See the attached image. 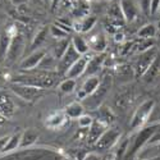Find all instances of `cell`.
<instances>
[{
    "instance_id": "37",
    "label": "cell",
    "mask_w": 160,
    "mask_h": 160,
    "mask_svg": "<svg viewBox=\"0 0 160 160\" xmlns=\"http://www.w3.org/2000/svg\"><path fill=\"white\" fill-rule=\"evenodd\" d=\"M160 12V0H151L150 2V16H155Z\"/></svg>"
},
{
    "instance_id": "18",
    "label": "cell",
    "mask_w": 160,
    "mask_h": 160,
    "mask_svg": "<svg viewBox=\"0 0 160 160\" xmlns=\"http://www.w3.org/2000/svg\"><path fill=\"white\" fill-rule=\"evenodd\" d=\"M88 46L92 51H95L96 54H102V52L108 48V41L106 37L102 33H96L94 36H91L88 40Z\"/></svg>"
},
{
    "instance_id": "35",
    "label": "cell",
    "mask_w": 160,
    "mask_h": 160,
    "mask_svg": "<svg viewBox=\"0 0 160 160\" xmlns=\"http://www.w3.org/2000/svg\"><path fill=\"white\" fill-rule=\"evenodd\" d=\"M77 121H78V127L81 128V129H88L92 126V123H94L95 119L92 118V115L83 114L82 117H79Z\"/></svg>"
},
{
    "instance_id": "24",
    "label": "cell",
    "mask_w": 160,
    "mask_h": 160,
    "mask_svg": "<svg viewBox=\"0 0 160 160\" xmlns=\"http://www.w3.org/2000/svg\"><path fill=\"white\" fill-rule=\"evenodd\" d=\"M48 35H49V27H48V26H44L41 30H38V31H37V33H36L35 37L32 38V42H31L30 50H31V51L38 50L40 48H41V45L45 44L46 38H48Z\"/></svg>"
},
{
    "instance_id": "4",
    "label": "cell",
    "mask_w": 160,
    "mask_h": 160,
    "mask_svg": "<svg viewBox=\"0 0 160 160\" xmlns=\"http://www.w3.org/2000/svg\"><path fill=\"white\" fill-rule=\"evenodd\" d=\"M158 55V50L156 48H151L149 50H146L143 52H141L138 59L136 60V64L133 67V71H135L136 76H141L143 77V74L148 72V69L150 68V65L152 64V62L155 60Z\"/></svg>"
},
{
    "instance_id": "31",
    "label": "cell",
    "mask_w": 160,
    "mask_h": 160,
    "mask_svg": "<svg viewBox=\"0 0 160 160\" xmlns=\"http://www.w3.org/2000/svg\"><path fill=\"white\" fill-rule=\"evenodd\" d=\"M96 119H100V121L104 122L105 124L110 126L114 121V114L112 113V110L109 108H100L99 112H98V118Z\"/></svg>"
},
{
    "instance_id": "21",
    "label": "cell",
    "mask_w": 160,
    "mask_h": 160,
    "mask_svg": "<svg viewBox=\"0 0 160 160\" xmlns=\"http://www.w3.org/2000/svg\"><path fill=\"white\" fill-rule=\"evenodd\" d=\"M38 140V132L33 128H28L22 132V138H21V149H30L36 143Z\"/></svg>"
},
{
    "instance_id": "50",
    "label": "cell",
    "mask_w": 160,
    "mask_h": 160,
    "mask_svg": "<svg viewBox=\"0 0 160 160\" xmlns=\"http://www.w3.org/2000/svg\"><path fill=\"white\" fill-rule=\"evenodd\" d=\"M109 2H110V0H109Z\"/></svg>"
},
{
    "instance_id": "43",
    "label": "cell",
    "mask_w": 160,
    "mask_h": 160,
    "mask_svg": "<svg viewBox=\"0 0 160 160\" xmlns=\"http://www.w3.org/2000/svg\"><path fill=\"white\" fill-rule=\"evenodd\" d=\"M7 121H8V119H7V118H5L3 114H0V127H2V126H4Z\"/></svg>"
},
{
    "instance_id": "20",
    "label": "cell",
    "mask_w": 160,
    "mask_h": 160,
    "mask_svg": "<svg viewBox=\"0 0 160 160\" xmlns=\"http://www.w3.org/2000/svg\"><path fill=\"white\" fill-rule=\"evenodd\" d=\"M64 114L67 115L68 119H78L79 117H82L85 114V108L81 102L78 101H72L64 108Z\"/></svg>"
},
{
    "instance_id": "42",
    "label": "cell",
    "mask_w": 160,
    "mask_h": 160,
    "mask_svg": "<svg viewBox=\"0 0 160 160\" xmlns=\"http://www.w3.org/2000/svg\"><path fill=\"white\" fill-rule=\"evenodd\" d=\"M5 79V72H4V68L2 65H0V82L2 81H4Z\"/></svg>"
},
{
    "instance_id": "23",
    "label": "cell",
    "mask_w": 160,
    "mask_h": 160,
    "mask_svg": "<svg viewBox=\"0 0 160 160\" xmlns=\"http://www.w3.org/2000/svg\"><path fill=\"white\" fill-rule=\"evenodd\" d=\"M12 38L13 37L7 32V30L0 31V62H5Z\"/></svg>"
},
{
    "instance_id": "44",
    "label": "cell",
    "mask_w": 160,
    "mask_h": 160,
    "mask_svg": "<svg viewBox=\"0 0 160 160\" xmlns=\"http://www.w3.org/2000/svg\"><path fill=\"white\" fill-rule=\"evenodd\" d=\"M158 28H159V31H160V21H159V23H158Z\"/></svg>"
},
{
    "instance_id": "22",
    "label": "cell",
    "mask_w": 160,
    "mask_h": 160,
    "mask_svg": "<svg viewBox=\"0 0 160 160\" xmlns=\"http://www.w3.org/2000/svg\"><path fill=\"white\" fill-rule=\"evenodd\" d=\"M159 33L158 26L154 23H146L138 30L137 36L140 40H154Z\"/></svg>"
},
{
    "instance_id": "25",
    "label": "cell",
    "mask_w": 160,
    "mask_h": 160,
    "mask_svg": "<svg viewBox=\"0 0 160 160\" xmlns=\"http://www.w3.org/2000/svg\"><path fill=\"white\" fill-rule=\"evenodd\" d=\"M71 44H72V46L76 49V51L78 52L79 55H86L88 52V50H90L88 41L85 37H82L81 35H76L71 40Z\"/></svg>"
},
{
    "instance_id": "15",
    "label": "cell",
    "mask_w": 160,
    "mask_h": 160,
    "mask_svg": "<svg viewBox=\"0 0 160 160\" xmlns=\"http://www.w3.org/2000/svg\"><path fill=\"white\" fill-rule=\"evenodd\" d=\"M108 128H109L108 124H105L104 122H101L100 119H95L94 123H92V126L88 128L87 136H86L87 142L90 145H95L99 141V138L104 135V132L108 129Z\"/></svg>"
},
{
    "instance_id": "38",
    "label": "cell",
    "mask_w": 160,
    "mask_h": 160,
    "mask_svg": "<svg viewBox=\"0 0 160 160\" xmlns=\"http://www.w3.org/2000/svg\"><path fill=\"white\" fill-rule=\"evenodd\" d=\"M83 160H101V158L96 152H87V155L83 158Z\"/></svg>"
},
{
    "instance_id": "13",
    "label": "cell",
    "mask_w": 160,
    "mask_h": 160,
    "mask_svg": "<svg viewBox=\"0 0 160 160\" xmlns=\"http://www.w3.org/2000/svg\"><path fill=\"white\" fill-rule=\"evenodd\" d=\"M119 7L122 9L126 22H133L140 14V5L137 0H121Z\"/></svg>"
},
{
    "instance_id": "19",
    "label": "cell",
    "mask_w": 160,
    "mask_h": 160,
    "mask_svg": "<svg viewBox=\"0 0 160 160\" xmlns=\"http://www.w3.org/2000/svg\"><path fill=\"white\" fill-rule=\"evenodd\" d=\"M88 10H90V3L87 0H76L71 13L76 19H81L88 16Z\"/></svg>"
},
{
    "instance_id": "33",
    "label": "cell",
    "mask_w": 160,
    "mask_h": 160,
    "mask_svg": "<svg viewBox=\"0 0 160 160\" xmlns=\"http://www.w3.org/2000/svg\"><path fill=\"white\" fill-rule=\"evenodd\" d=\"M79 23H81V32L86 33V32H88V31H91L92 28H94V26L96 24V17L87 16L85 18L79 19Z\"/></svg>"
},
{
    "instance_id": "46",
    "label": "cell",
    "mask_w": 160,
    "mask_h": 160,
    "mask_svg": "<svg viewBox=\"0 0 160 160\" xmlns=\"http://www.w3.org/2000/svg\"><path fill=\"white\" fill-rule=\"evenodd\" d=\"M87 2H88V3H90V0H87Z\"/></svg>"
},
{
    "instance_id": "14",
    "label": "cell",
    "mask_w": 160,
    "mask_h": 160,
    "mask_svg": "<svg viewBox=\"0 0 160 160\" xmlns=\"http://www.w3.org/2000/svg\"><path fill=\"white\" fill-rule=\"evenodd\" d=\"M67 121H68V118L64 114V112L55 110L45 118V127L51 131H58L67 124Z\"/></svg>"
},
{
    "instance_id": "7",
    "label": "cell",
    "mask_w": 160,
    "mask_h": 160,
    "mask_svg": "<svg viewBox=\"0 0 160 160\" xmlns=\"http://www.w3.org/2000/svg\"><path fill=\"white\" fill-rule=\"evenodd\" d=\"M45 57H46V51L42 50V49H38V50L32 51L28 57H26V58H23L21 60V63H19L21 71L30 72V71H33V69L38 68Z\"/></svg>"
},
{
    "instance_id": "36",
    "label": "cell",
    "mask_w": 160,
    "mask_h": 160,
    "mask_svg": "<svg viewBox=\"0 0 160 160\" xmlns=\"http://www.w3.org/2000/svg\"><path fill=\"white\" fill-rule=\"evenodd\" d=\"M150 2L151 0H138L140 9L143 12V14H146V16L150 14Z\"/></svg>"
},
{
    "instance_id": "12",
    "label": "cell",
    "mask_w": 160,
    "mask_h": 160,
    "mask_svg": "<svg viewBox=\"0 0 160 160\" xmlns=\"http://www.w3.org/2000/svg\"><path fill=\"white\" fill-rule=\"evenodd\" d=\"M100 81H101V78H99L98 76H90V77H87L83 81L82 86L79 87L78 92H77V99L85 100L86 98L91 96L98 90V87L100 85Z\"/></svg>"
},
{
    "instance_id": "26",
    "label": "cell",
    "mask_w": 160,
    "mask_h": 160,
    "mask_svg": "<svg viewBox=\"0 0 160 160\" xmlns=\"http://www.w3.org/2000/svg\"><path fill=\"white\" fill-rule=\"evenodd\" d=\"M106 18L110 19V21H113V22L117 23V24H119L121 27L126 23V19H124V17H123V13H122V9H121V7H119V4H114V5H112V7L109 8V10H108V17H106Z\"/></svg>"
},
{
    "instance_id": "17",
    "label": "cell",
    "mask_w": 160,
    "mask_h": 160,
    "mask_svg": "<svg viewBox=\"0 0 160 160\" xmlns=\"http://www.w3.org/2000/svg\"><path fill=\"white\" fill-rule=\"evenodd\" d=\"M105 59H106V55L104 54V52H102V54H98V55L90 57L87 68H86V72H85V76L86 77L96 76V73L102 68V65L105 63Z\"/></svg>"
},
{
    "instance_id": "32",
    "label": "cell",
    "mask_w": 160,
    "mask_h": 160,
    "mask_svg": "<svg viewBox=\"0 0 160 160\" xmlns=\"http://www.w3.org/2000/svg\"><path fill=\"white\" fill-rule=\"evenodd\" d=\"M76 86H77V82L76 79L73 78H65L60 82L59 85V90L63 92V94H72V92L76 90Z\"/></svg>"
},
{
    "instance_id": "2",
    "label": "cell",
    "mask_w": 160,
    "mask_h": 160,
    "mask_svg": "<svg viewBox=\"0 0 160 160\" xmlns=\"http://www.w3.org/2000/svg\"><path fill=\"white\" fill-rule=\"evenodd\" d=\"M155 108V101L154 100H146L143 101L138 108L136 109V112L133 113V117L131 119V123L129 127L131 129H135V131H140L143 128V126L148 123L149 118Z\"/></svg>"
},
{
    "instance_id": "47",
    "label": "cell",
    "mask_w": 160,
    "mask_h": 160,
    "mask_svg": "<svg viewBox=\"0 0 160 160\" xmlns=\"http://www.w3.org/2000/svg\"><path fill=\"white\" fill-rule=\"evenodd\" d=\"M0 3H2V0H0Z\"/></svg>"
},
{
    "instance_id": "48",
    "label": "cell",
    "mask_w": 160,
    "mask_h": 160,
    "mask_svg": "<svg viewBox=\"0 0 160 160\" xmlns=\"http://www.w3.org/2000/svg\"><path fill=\"white\" fill-rule=\"evenodd\" d=\"M159 14H160V12H159Z\"/></svg>"
},
{
    "instance_id": "1",
    "label": "cell",
    "mask_w": 160,
    "mask_h": 160,
    "mask_svg": "<svg viewBox=\"0 0 160 160\" xmlns=\"http://www.w3.org/2000/svg\"><path fill=\"white\" fill-rule=\"evenodd\" d=\"M58 72L52 71H41L40 69L36 73H21L17 74L12 79L13 83H21V85H28L33 86L41 90H48L52 87L57 82L58 78Z\"/></svg>"
},
{
    "instance_id": "29",
    "label": "cell",
    "mask_w": 160,
    "mask_h": 160,
    "mask_svg": "<svg viewBox=\"0 0 160 160\" xmlns=\"http://www.w3.org/2000/svg\"><path fill=\"white\" fill-rule=\"evenodd\" d=\"M159 73H160V54L158 52V55H156L155 60L152 62V64L150 65V68L148 69V72L143 74V78H145V81L150 82V81H152V79H154Z\"/></svg>"
},
{
    "instance_id": "34",
    "label": "cell",
    "mask_w": 160,
    "mask_h": 160,
    "mask_svg": "<svg viewBox=\"0 0 160 160\" xmlns=\"http://www.w3.org/2000/svg\"><path fill=\"white\" fill-rule=\"evenodd\" d=\"M129 101H131V94L128 91L122 92V94H118V96L115 98V106L122 108V110H126Z\"/></svg>"
},
{
    "instance_id": "39",
    "label": "cell",
    "mask_w": 160,
    "mask_h": 160,
    "mask_svg": "<svg viewBox=\"0 0 160 160\" xmlns=\"http://www.w3.org/2000/svg\"><path fill=\"white\" fill-rule=\"evenodd\" d=\"M8 140H9V136H3V137H0V152H3L4 149H5V146L8 143Z\"/></svg>"
},
{
    "instance_id": "11",
    "label": "cell",
    "mask_w": 160,
    "mask_h": 160,
    "mask_svg": "<svg viewBox=\"0 0 160 160\" xmlns=\"http://www.w3.org/2000/svg\"><path fill=\"white\" fill-rule=\"evenodd\" d=\"M81 58V55L78 54V52L76 51V49L72 46V44L69 45L68 50L65 51V54L62 57V59L59 60L57 68H58V73L59 74H65L67 72H68V69L71 68V67Z\"/></svg>"
},
{
    "instance_id": "28",
    "label": "cell",
    "mask_w": 160,
    "mask_h": 160,
    "mask_svg": "<svg viewBox=\"0 0 160 160\" xmlns=\"http://www.w3.org/2000/svg\"><path fill=\"white\" fill-rule=\"evenodd\" d=\"M21 138H22V132H17L14 135L9 136V140H8V143L4 149V154H8V152H12L14 150H18L21 149Z\"/></svg>"
},
{
    "instance_id": "3",
    "label": "cell",
    "mask_w": 160,
    "mask_h": 160,
    "mask_svg": "<svg viewBox=\"0 0 160 160\" xmlns=\"http://www.w3.org/2000/svg\"><path fill=\"white\" fill-rule=\"evenodd\" d=\"M9 90L16 96H18L19 99L27 101V102H35V101L41 99L45 94V90L37 88V87H33V86H28V85L13 83V82H10Z\"/></svg>"
},
{
    "instance_id": "6",
    "label": "cell",
    "mask_w": 160,
    "mask_h": 160,
    "mask_svg": "<svg viewBox=\"0 0 160 160\" xmlns=\"http://www.w3.org/2000/svg\"><path fill=\"white\" fill-rule=\"evenodd\" d=\"M24 46H26V41H24L23 35L22 33L16 35L14 37L12 38V42H10V46H9V50H8L5 63H8V64L16 63L17 59L21 58V55L23 54Z\"/></svg>"
},
{
    "instance_id": "30",
    "label": "cell",
    "mask_w": 160,
    "mask_h": 160,
    "mask_svg": "<svg viewBox=\"0 0 160 160\" xmlns=\"http://www.w3.org/2000/svg\"><path fill=\"white\" fill-rule=\"evenodd\" d=\"M68 33L65 30H63L62 27H59V26L55 23V24H51L49 26V35L55 38V40H63V38H67L68 37Z\"/></svg>"
},
{
    "instance_id": "8",
    "label": "cell",
    "mask_w": 160,
    "mask_h": 160,
    "mask_svg": "<svg viewBox=\"0 0 160 160\" xmlns=\"http://www.w3.org/2000/svg\"><path fill=\"white\" fill-rule=\"evenodd\" d=\"M156 132V124H151L149 127H143L142 129L138 131V133L135 136V140H133V145L131 148V152H136L137 150L142 149L146 143H149L150 140L152 138V136Z\"/></svg>"
},
{
    "instance_id": "41",
    "label": "cell",
    "mask_w": 160,
    "mask_h": 160,
    "mask_svg": "<svg viewBox=\"0 0 160 160\" xmlns=\"http://www.w3.org/2000/svg\"><path fill=\"white\" fill-rule=\"evenodd\" d=\"M12 4H14V5H23L27 0H10Z\"/></svg>"
},
{
    "instance_id": "49",
    "label": "cell",
    "mask_w": 160,
    "mask_h": 160,
    "mask_svg": "<svg viewBox=\"0 0 160 160\" xmlns=\"http://www.w3.org/2000/svg\"><path fill=\"white\" fill-rule=\"evenodd\" d=\"M106 160H108V159H106Z\"/></svg>"
},
{
    "instance_id": "40",
    "label": "cell",
    "mask_w": 160,
    "mask_h": 160,
    "mask_svg": "<svg viewBox=\"0 0 160 160\" xmlns=\"http://www.w3.org/2000/svg\"><path fill=\"white\" fill-rule=\"evenodd\" d=\"M114 40L117 42H123L124 41V33L122 31H118L114 33Z\"/></svg>"
},
{
    "instance_id": "16",
    "label": "cell",
    "mask_w": 160,
    "mask_h": 160,
    "mask_svg": "<svg viewBox=\"0 0 160 160\" xmlns=\"http://www.w3.org/2000/svg\"><path fill=\"white\" fill-rule=\"evenodd\" d=\"M88 59H90V57L87 54L86 55H81V58H79L68 69V72L65 73V77L76 79L78 77L83 76L85 72H86V68H87V64H88Z\"/></svg>"
},
{
    "instance_id": "9",
    "label": "cell",
    "mask_w": 160,
    "mask_h": 160,
    "mask_svg": "<svg viewBox=\"0 0 160 160\" xmlns=\"http://www.w3.org/2000/svg\"><path fill=\"white\" fill-rule=\"evenodd\" d=\"M17 106L12 95L7 90H0V114H3L7 119L13 118L16 114Z\"/></svg>"
},
{
    "instance_id": "45",
    "label": "cell",
    "mask_w": 160,
    "mask_h": 160,
    "mask_svg": "<svg viewBox=\"0 0 160 160\" xmlns=\"http://www.w3.org/2000/svg\"><path fill=\"white\" fill-rule=\"evenodd\" d=\"M63 160H71V159H63Z\"/></svg>"
},
{
    "instance_id": "27",
    "label": "cell",
    "mask_w": 160,
    "mask_h": 160,
    "mask_svg": "<svg viewBox=\"0 0 160 160\" xmlns=\"http://www.w3.org/2000/svg\"><path fill=\"white\" fill-rule=\"evenodd\" d=\"M71 45V41L68 38H63V40H58V42L52 46V51H51V55L54 57L57 60H60L62 57L65 54V51L68 50Z\"/></svg>"
},
{
    "instance_id": "5",
    "label": "cell",
    "mask_w": 160,
    "mask_h": 160,
    "mask_svg": "<svg viewBox=\"0 0 160 160\" xmlns=\"http://www.w3.org/2000/svg\"><path fill=\"white\" fill-rule=\"evenodd\" d=\"M119 137H121V131H119L118 128H115V127H109L94 146L98 150L106 151V150L112 149L113 146L119 141Z\"/></svg>"
},
{
    "instance_id": "10",
    "label": "cell",
    "mask_w": 160,
    "mask_h": 160,
    "mask_svg": "<svg viewBox=\"0 0 160 160\" xmlns=\"http://www.w3.org/2000/svg\"><path fill=\"white\" fill-rule=\"evenodd\" d=\"M110 87H112V77L106 74L100 81V85H99L98 90L91 95V105L94 106V108H98V106L101 104L104 98L108 95Z\"/></svg>"
}]
</instances>
